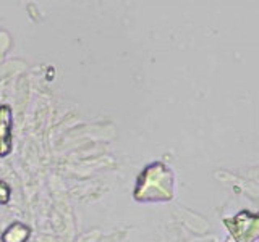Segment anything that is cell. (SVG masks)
Here are the masks:
<instances>
[{"label": "cell", "mask_w": 259, "mask_h": 242, "mask_svg": "<svg viewBox=\"0 0 259 242\" xmlns=\"http://www.w3.org/2000/svg\"><path fill=\"white\" fill-rule=\"evenodd\" d=\"M175 196V174L162 161H152L140 173L133 191V199L140 204L170 202Z\"/></svg>", "instance_id": "obj_1"}, {"label": "cell", "mask_w": 259, "mask_h": 242, "mask_svg": "<svg viewBox=\"0 0 259 242\" xmlns=\"http://www.w3.org/2000/svg\"><path fill=\"white\" fill-rule=\"evenodd\" d=\"M235 242H256L259 239V216L249 210H241L232 218L224 220Z\"/></svg>", "instance_id": "obj_2"}, {"label": "cell", "mask_w": 259, "mask_h": 242, "mask_svg": "<svg viewBox=\"0 0 259 242\" xmlns=\"http://www.w3.org/2000/svg\"><path fill=\"white\" fill-rule=\"evenodd\" d=\"M13 152V111L8 103L0 105V158Z\"/></svg>", "instance_id": "obj_3"}, {"label": "cell", "mask_w": 259, "mask_h": 242, "mask_svg": "<svg viewBox=\"0 0 259 242\" xmlns=\"http://www.w3.org/2000/svg\"><path fill=\"white\" fill-rule=\"evenodd\" d=\"M31 237V228L21 221H13L7 226V229L2 232L0 240L2 242H28Z\"/></svg>", "instance_id": "obj_4"}, {"label": "cell", "mask_w": 259, "mask_h": 242, "mask_svg": "<svg viewBox=\"0 0 259 242\" xmlns=\"http://www.w3.org/2000/svg\"><path fill=\"white\" fill-rule=\"evenodd\" d=\"M12 199V189L4 179H0V205H7L10 204Z\"/></svg>", "instance_id": "obj_5"}]
</instances>
